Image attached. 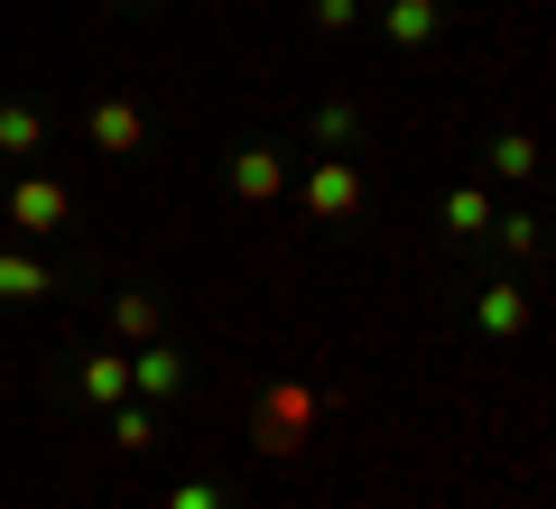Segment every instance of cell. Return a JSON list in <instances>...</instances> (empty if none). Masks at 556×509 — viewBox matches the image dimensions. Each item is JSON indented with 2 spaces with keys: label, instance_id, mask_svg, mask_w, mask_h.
I'll list each match as a JSON object with an SVG mask.
<instances>
[{
  "label": "cell",
  "instance_id": "obj_1",
  "mask_svg": "<svg viewBox=\"0 0 556 509\" xmlns=\"http://www.w3.org/2000/svg\"><path fill=\"white\" fill-rule=\"evenodd\" d=\"M288 177H298V167H288L278 139H232V149H223V195H232L241 214H269V204L288 195Z\"/></svg>",
  "mask_w": 556,
  "mask_h": 509
},
{
  "label": "cell",
  "instance_id": "obj_2",
  "mask_svg": "<svg viewBox=\"0 0 556 509\" xmlns=\"http://www.w3.org/2000/svg\"><path fill=\"white\" fill-rule=\"evenodd\" d=\"M288 186H298L306 222H353L362 204H371V186H362V157H334V149H316V167H306V177H288Z\"/></svg>",
  "mask_w": 556,
  "mask_h": 509
},
{
  "label": "cell",
  "instance_id": "obj_3",
  "mask_svg": "<svg viewBox=\"0 0 556 509\" xmlns=\"http://www.w3.org/2000/svg\"><path fill=\"white\" fill-rule=\"evenodd\" d=\"M186 390H195V353H186V343H167V333L130 343V398H149V408H177Z\"/></svg>",
  "mask_w": 556,
  "mask_h": 509
},
{
  "label": "cell",
  "instance_id": "obj_4",
  "mask_svg": "<svg viewBox=\"0 0 556 509\" xmlns=\"http://www.w3.org/2000/svg\"><path fill=\"white\" fill-rule=\"evenodd\" d=\"M84 139H93V157H139L149 149V112L130 93H93L84 102Z\"/></svg>",
  "mask_w": 556,
  "mask_h": 509
},
{
  "label": "cell",
  "instance_id": "obj_5",
  "mask_svg": "<svg viewBox=\"0 0 556 509\" xmlns=\"http://www.w3.org/2000/svg\"><path fill=\"white\" fill-rule=\"evenodd\" d=\"M306 417H316V390H306V380H278V390L260 398V445L269 454H306Z\"/></svg>",
  "mask_w": 556,
  "mask_h": 509
},
{
  "label": "cell",
  "instance_id": "obj_6",
  "mask_svg": "<svg viewBox=\"0 0 556 509\" xmlns=\"http://www.w3.org/2000/svg\"><path fill=\"white\" fill-rule=\"evenodd\" d=\"M65 214H75V195H65L56 177H20V186H10V232H20V241L65 232Z\"/></svg>",
  "mask_w": 556,
  "mask_h": 509
},
{
  "label": "cell",
  "instance_id": "obj_7",
  "mask_svg": "<svg viewBox=\"0 0 556 509\" xmlns=\"http://www.w3.org/2000/svg\"><path fill=\"white\" fill-rule=\"evenodd\" d=\"M445 20H455V0H380V38H390L399 56H417L427 38H445Z\"/></svg>",
  "mask_w": 556,
  "mask_h": 509
},
{
  "label": "cell",
  "instance_id": "obj_8",
  "mask_svg": "<svg viewBox=\"0 0 556 509\" xmlns=\"http://www.w3.org/2000/svg\"><path fill=\"white\" fill-rule=\"evenodd\" d=\"M47 139H56L47 102H28V93H10V102H0V157H10V167H28V157H38Z\"/></svg>",
  "mask_w": 556,
  "mask_h": 509
},
{
  "label": "cell",
  "instance_id": "obj_9",
  "mask_svg": "<svg viewBox=\"0 0 556 509\" xmlns=\"http://www.w3.org/2000/svg\"><path fill=\"white\" fill-rule=\"evenodd\" d=\"M362 130H371V112H362L353 93H325L316 112H306V139H316V149H334V157H353Z\"/></svg>",
  "mask_w": 556,
  "mask_h": 509
},
{
  "label": "cell",
  "instance_id": "obj_10",
  "mask_svg": "<svg viewBox=\"0 0 556 509\" xmlns=\"http://www.w3.org/2000/svg\"><path fill=\"white\" fill-rule=\"evenodd\" d=\"M75 278L56 269V259H38V251H0V296L10 306H28V296H65Z\"/></svg>",
  "mask_w": 556,
  "mask_h": 509
},
{
  "label": "cell",
  "instance_id": "obj_11",
  "mask_svg": "<svg viewBox=\"0 0 556 509\" xmlns=\"http://www.w3.org/2000/svg\"><path fill=\"white\" fill-rule=\"evenodd\" d=\"M473 325L492 333V343H519V333H529V288H519V278H492V288L473 296Z\"/></svg>",
  "mask_w": 556,
  "mask_h": 509
},
{
  "label": "cell",
  "instance_id": "obj_12",
  "mask_svg": "<svg viewBox=\"0 0 556 509\" xmlns=\"http://www.w3.org/2000/svg\"><path fill=\"white\" fill-rule=\"evenodd\" d=\"M112 333H121V343L167 333V296H159V288H121V296H112Z\"/></svg>",
  "mask_w": 556,
  "mask_h": 509
},
{
  "label": "cell",
  "instance_id": "obj_13",
  "mask_svg": "<svg viewBox=\"0 0 556 509\" xmlns=\"http://www.w3.org/2000/svg\"><path fill=\"white\" fill-rule=\"evenodd\" d=\"M75 390L93 398V408H121V398H130V353H84L75 361Z\"/></svg>",
  "mask_w": 556,
  "mask_h": 509
},
{
  "label": "cell",
  "instance_id": "obj_14",
  "mask_svg": "<svg viewBox=\"0 0 556 509\" xmlns=\"http://www.w3.org/2000/svg\"><path fill=\"white\" fill-rule=\"evenodd\" d=\"M492 214H501L492 186H455V195H445V232L455 241H492Z\"/></svg>",
  "mask_w": 556,
  "mask_h": 509
},
{
  "label": "cell",
  "instance_id": "obj_15",
  "mask_svg": "<svg viewBox=\"0 0 556 509\" xmlns=\"http://www.w3.org/2000/svg\"><path fill=\"white\" fill-rule=\"evenodd\" d=\"M112 445L130 454V463H139V454H159V408H149V398H121V408H112Z\"/></svg>",
  "mask_w": 556,
  "mask_h": 509
},
{
  "label": "cell",
  "instance_id": "obj_16",
  "mask_svg": "<svg viewBox=\"0 0 556 509\" xmlns=\"http://www.w3.org/2000/svg\"><path fill=\"white\" fill-rule=\"evenodd\" d=\"M482 157H492L501 186H529V177H538V139H529V130H492V149H482Z\"/></svg>",
  "mask_w": 556,
  "mask_h": 509
},
{
  "label": "cell",
  "instance_id": "obj_17",
  "mask_svg": "<svg viewBox=\"0 0 556 509\" xmlns=\"http://www.w3.org/2000/svg\"><path fill=\"white\" fill-rule=\"evenodd\" d=\"M492 241H501L510 259H538V241H547V222H538L529 204H519V214H492Z\"/></svg>",
  "mask_w": 556,
  "mask_h": 509
},
{
  "label": "cell",
  "instance_id": "obj_18",
  "mask_svg": "<svg viewBox=\"0 0 556 509\" xmlns=\"http://www.w3.org/2000/svg\"><path fill=\"white\" fill-rule=\"evenodd\" d=\"M159 509H232V491L214 482V472H186V482H167V500Z\"/></svg>",
  "mask_w": 556,
  "mask_h": 509
},
{
  "label": "cell",
  "instance_id": "obj_19",
  "mask_svg": "<svg viewBox=\"0 0 556 509\" xmlns=\"http://www.w3.org/2000/svg\"><path fill=\"white\" fill-rule=\"evenodd\" d=\"M306 20H316L325 38H353V28L371 20V0H306Z\"/></svg>",
  "mask_w": 556,
  "mask_h": 509
}]
</instances>
